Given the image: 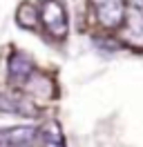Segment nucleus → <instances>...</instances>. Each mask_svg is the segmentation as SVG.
<instances>
[{
    "instance_id": "f257e3e1",
    "label": "nucleus",
    "mask_w": 143,
    "mask_h": 147,
    "mask_svg": "<svg viewBox=\"0 0 143 147\" xmlns=\"http://www.w3.org/2000/svg\"><path fill=\"white\" fill-rule=\"evenodd\" d=\"M38 18L47 29V34L54 38H65L69 31V16L63 0H40Z\"/></svg>"
},
{
    "instance_id": "f03ea898",
    "label": "nucleus",
    "mask_w": 143,
    "mask_h": 147,
    "mask_svg": "<svg viewBox=\"0 0 143 147\" xmlns=\"http://www.w3.org/2000/svg\"><path fill=\"white\" fill-rule=\"evenodd\" d=\"M96 20L105 29H118L125 20V0H92Z\"/></svg>"
},
{
    "instance_id": "7ed1b4c3",
    "label": "nucleus",
    "mask_w": 143,
    "mask_h": 147,
    "mask_svg": "<svg viewBox=\"0 0 143 147\" xmlns=\"http://www.w3.org/2000/svg\"><path fill=\"white\" fill-rule=\"evenodd\" d=\"M34 74H36L34 60H31V56H27L25 51H14V54L7 58V76L14 85L25 87V83Z\"/></svg>"
},
{
    "instance_id": "20e7f679",
    "label": "nucleus",
    "mask_w": 143,
    "mask_h": 147,
    "mask_svg": "<svg viewBox=\"0 0 143 147\" xmlns=\"http://www.w3.org/2000/svg\"><path fill=\"white\" fill-rule=\"evenodd\" d=\"M38 136V129L31 125H16V127L0 129V147H29Z\"/></svg>"
},
{
    "instance_id": "39448f33",
    "label": "nucleus",
    "mask_w": 143,
    "mask_h": 147,
    "mask_svg": "<svg viewBox=\"0 0 143 147\" xmlns=\"http://www.w3.org/2000/svg\"><path fill=\"white\" fill-rule=\"evenodd\" d=\"M121 36L130 47H136V49H143V16L139 11H130L125 13V20L121 25Z\"/></svg>"
},
{
    "instance_id": "423d86ee",
    "label": "nucleus",
    "mask_w": 143,
    "mask_h": 147,
    "mask_svg": "<svg viewBox=\"0 0 143 147\" xmlns=\"http://www.w3.org/2000/svg\"><path fill=\"white\" fill-rule=\"evenodd\" d=\"M0 111L9 114H20V116H36V107L31 100L16 92H0Z\"/></svg>"
},
{
    "instance_id": "0eeeda50",
    "label": "nucleus",
    "mask_w": 143,
    "mask_h": 147,
    "mask_svg": "<svg viewBox=\"0 0 143 147\" xmlns=\"http://www.w3.org/2000/svg\"><path fill=\"white\" fill-rule=\"evenodd\" d=\"M36 138H40L43 147H65V134H63V127L58 125V120H47L38 129Z\"/></svg>"
},
{
    "instance_id": "6e6552de",
    "label": "nucleus",
    "mask_w": 143,
    "mask_h": 147,
    "mask_svg": "<svg viewBox=\"0 0 143 147\" xmlns=\"http://www.w3.org/2000/svg\"><path fill=\"white\" fill-rule=\"evenodd\" d=\"M16 20L20 27L25 29H36V25H38V9H36L31 2H22L20 7H18V13H16Z\"/></svg>"
},
{
    "instance_id": "1a4fd4ad",
    "label": "nucleus",
    "mask_w": 143,
    "mask_h": 147,
    "mask_svg": "<svg viewBox=\"0 0 143 147\" xmlns=\"http://www.w3.org/2000/svg\"><path fill=\"white\" fill-rule=\"evenodd\" d=\"M130 5H132L134 11H139V13L143 16V0H130Z\"/></svg>"
},
{
    "instance_id": "9d476101",
    "label": "nucleus",
    "mask_w": 143,
    "mask_h": 147,
    "mask_svg": "<svg viewBox=\"0 0 143 147\" xmlns=\"http://www.w3.org/2000/svg\"><path fill=\"white\" fill-rule=\"evenodd\" d=\"M29 147H31V145H29Z\"/></svg>"
}]
</instances>
